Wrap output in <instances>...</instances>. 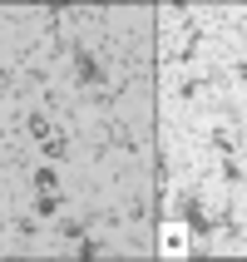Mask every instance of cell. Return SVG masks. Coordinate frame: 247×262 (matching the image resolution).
Instances as JSON below:
<instances>
[{
  "mask_svg": "<svg viewBox=\"0 0 247 262\" xmlns=\"http://www.w3.org/2000/svg\"><path fill=\"white\" fill-rule=\"evenodd\" d=\"M183 248H188V233L183 228H163V252L168 257H183Z\"/></svg>",
  "mask_w": 247,
  "mask_h": 262,
  "instance_id": "obj_1",
  "label": "cell"
}]
</instances>
